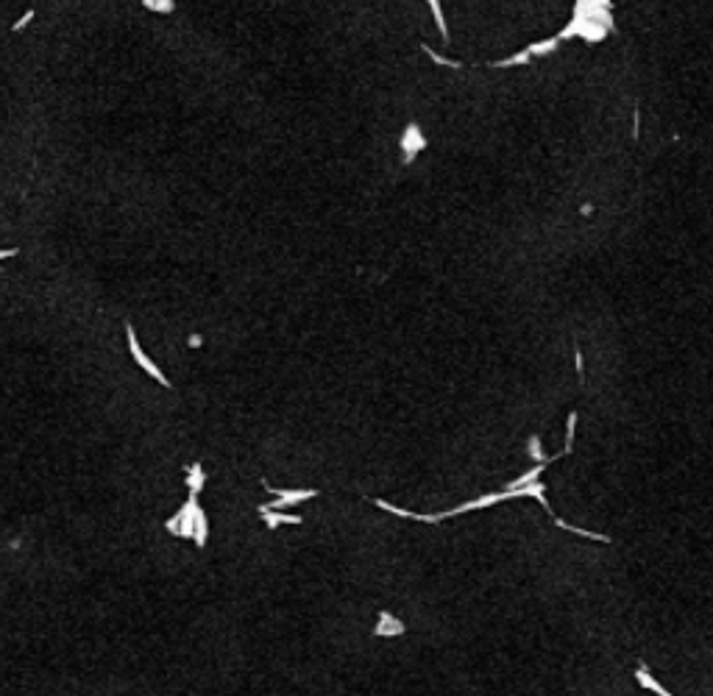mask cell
<instances>
[{
    "instance_id": "cell-1",
    "label": "cell",
    "mask_w": 713,
    "mask_h": 696,
    "mask_svg": "<svg viewBox=\"0 0 713 696\" xmlns=\"http://www.w3.org/2000/svg\"><path fill=\"white\" fill-rule=\"evenodd\" d=\"M546 484L543 482H529V484H524V487H504L501 493H487V496H479L474 501H466V504H460V507H452V510H443V512H432V515H421V512H410V510H402V507H396V504H388L385 498H376L374 504L379 507V510H385V512H393V515H402V518H410V521H424V524H438V521H446V518H455V515H460V512H471V510H485V507H493V504H499V501H504V498H524V496H535L541 504H543V510L552 515V521H557V515L552 512V507H549V501H546Z\"/></svg>"
},
{
    "instance_id": "cell-2",
    "label": "cell",
    "mask_w": 713,
    "mask_h": 696,
    "mask_svg": "<svg viewBox=\"0 0 713 696\" xmlns=\"http://www.w3.org/2000/svg\"><path fill=\"white\" fill-rule=\"evenodd\" d=\"M616 28L613 20V0H574L571 20L568 25L557 34L563 42L566 39H582L588 45L602 42L610 31Z\"/></svg>"
},
{
    "instance_id": "cell-3",
    "label": "cell",
    "mask_w": 713,
    "mask_h": 696,
    "mask_svg": "<svg viewBox=\"0 0 713 696\" xmlns=\"http://www.w3.org/2000/svg\"><path fill=\"white\" fill-rule=\"evenodd\" d=\"M196 507H198V496H190V498H187V501H184V504L176 510V515L165 521V529H168L170 535H179V538H190V540H193Z\"/></svg>"
},
{
    "instance_id": "cell-4",
    "label": "cell",
    "mask_w": 713,
    "mask_h": 696,
    "mask_svg": "<svg viewBox=\"0 0 713 696\" xmlns=\"http://www.w3.org/2000/svg\"><path fill=\"white\" fill-rule=\"evenodd\" d=\"M265 487L276 496L273 501L265 504V507H270V510H284V507H293V504H301V501H309V498L318 496L315 487H279V490H273L270 484H265Z\"/></svg>"
},
{
    "instance_id": "cell-5",
    "label": "cell",
    "mask_w": 713,
    "mask_h": 696,
    "mask_svg": "<svg viewBox=\"0 0 713 696\" xmlns=\"http://www.w3.org/2000/svg\"><path fill=\"white\" fill-rule=\"evenodd\" d=\"M128 348H131V354H134V360H137V362H140V368H145V373H148V376H154V379H156V382H159V385H165V387H170V382H168V376H165V373H162V371H159V368H156V365H154V362H151V360H148V357H145V354H142V348H140V343H137V334H134V329H131V326H128Z\"/></svg>"
},
{
    "instance_id": "cell-6",
    "label": "cell",
    "mask_w": 713,
    "mask_h": 696,
    "mask_svg": "<svg viewBox=\"0 0 713 696\" xmlns=\"http://www.w3.org/2000/svg\"><path fill=\"white\" fill-rule=\"evenodd\" d=\"M256 515L265 521L267 529H276V526H281V524H290V526H298V524H301V515H290V512H281V510H270V507H265V504L256 507Z\"/></svg>"
},
{
    "instance_id": "cell-7",
    "label": "cell",
    "mask_w": 713,
    "mask_h": 696,
    "mask_svg": "<svg viewBox=\"0 0 713 696\" xmlns=\"http://www.w3.org/2000/svg\"><path fill=\"white\" fill-rule=\"evenodd\" d=\"M207 484V473H204V465L193 463L187 465V487H190V496H198Z\"/></svg>"
},
{
    "instance_id": "cell-8",
    "label": "cell",
    "mask_w": 713,
    "mask_h": 696,
    "mask_svg": "<svg viewBox=\"0 0 713 696\" xmlns=\"http://www.w3.org/2000/svg\"><path fill=\"white\" fill-rule=\"evenodd\" d=\"M207 532H210V521H207V512H204L201 504H198V507H196V524H193V543H196L198 549H204Z\"/></svg>"
},
{
    "instance_id": "cell-9",
    "label": "cell",
    "mask_w": 713,
    "mask_h": 696,
    "mask_svg": "<svg viewBox=\"0 0 713 696\" xmlns=\"http://www.w3.org/2000/svg\"><path fill=\"white\" fill-rule=\"evenodd\" d=\"M374 632H376V635H402V632H404V624H402L399 619H393L388 610H382V613H379V624H376Z\"/></svg>"
},
{
    "instance_id": "cell-10",
    "label": "cell",
    "mask_w": 713,
    "mask_h": 696,
    "mask_svg": "<svg viewBox=\"0 0 713 696\" xmlns=\"http://www.w3.org/2000/svg\"><path fill=\"white\" fill-rule=\"evenodd\" d=\"M527 64H532V53L524 47V50H518V53H513V56H507V59L493 61L490 67H496V70H507V67H527Z\"/></svg>"
},
{
    "instance_id": "cell-11",
    "label": "cell",
    "mask_w": 713,
    "mask_h": 696,
    "mask_svg": "<svg viewBox=\"0 0 713 696\" xmlns=\"http://www.w3.org/2000/svg\"><path fill=\"white\" fill-rule=\"evenodd\" d=\"M560 36L554 34V36H549V39H541V42H532V45H527V50L532 53V59H538V56H549V53H554L557 47H560Z\"/></svg>"
},
{
    "instance_id": "cell-12",
    "label": "cell",
    "mask_w": 713,
    "mask_h": 696,
    "mask_svg": "<svg viewBox=\"0 0 713 696\" xmlns=\"http://www.w3.org/2000/svg\"><path fill=\"white\" fill-rule=\"evenodd\" d=\"M635 680H638V683H641L644 688H649L652 694H658V696H672L669 691H666V688H663V686H661V683H658V680H655V677H652V674H649V672H647V669H644V666H641V669L635 672Z\"/></svg>"
},
{
    "instance_id": "cell-13",
    "label": "cell",
    "mask_w": 713,
    "mask_h": 696,
    "mask_svg": "<svg viewBox=\"0 0 713 696\" xmlns=\"http://www.w3.org/2000/svg\"><path fill=\"white\" fill-rule=\"evenodd\" d=\"M529 454H532L535 463H546V460H549V457L541 454V440H538V438H529Z\"/></svg>"
}]
</instances>
